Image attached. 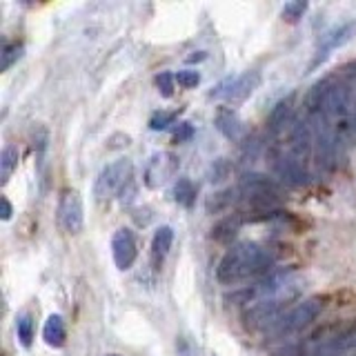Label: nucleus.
<instances>
[{
	"label": "nucleus",
	"mask_w": 356,
	"mask_h": 356,
	"mask_svg": "<svg viewBox=\"0 0 356 356\" xmlns=\"http://www.w3.org/2000/svg\"><path fill=\"white\" fill-rule=\"evenodd\" d=\"M272 267V254L259 243H238L225 252L216 267V278L222 285H236L248 278L267 274Z\"/></svg>",
	"instance_id": "f257e3e1"
},
{
	"label": "nucleus",
	"mask_w": 356,
	"mask_h": 356,
	"mask_svg": "<svg viewBox=\"0 0 356 356\" xmlns=\"http://www.w3.org/2000/svg\"><path fill=\"white\" fill-rule=\"evenodd\" d=\"M323 307H325L323 298H318V296L307 298V300L298 303L296 307L289 309L287 314H283L281 318H278L274 325L270 327V332L276 334V337H292V334H296L300 330H305L307 325H312V323L316 321V316L323 312Z\"/></svg>",
	"instance_id": "f03ea898"
},
{
	"label": "nucleus",
	"mask_w": 356,
	"mask_h": 356,
	"mask_svg": "<svg viewBox=\"0 0 356 356\" xmlns=\"http://www.w3.org/2000/svg\"><path fill=\"white\" fill-rule=\"evenodd\" d=\"M131 174H134V163L129 159H118L114 163H109L107 167H103V172L96 178L94 196L98 200H111L127 187V183L131 181Z\"/></svg>",
	"instance_id": "7ed1b4c3"
},
{
	"label": "nucleus",
	"mask_w": 356,
	"mask_h": 356,
	"mask_svg": "<svg viewBox=\"0 0 356 356\" xmlns=\"http://www.w3.org/2000/svg\"><path fill=\"white\" fill-rule=\"evenodd\" d=\"M236 192L254 207H270L281 196V185H278L276 178H270L265 174H245Z\"/></svg>",
	"instance_id": "20e7f679"
},
{
	"label": "nucleus",
	"mask_w": 356,
	"mask_h": 356,
	"mask_svg": "<svg viewBox=\"0 0 356 356\" xmlns=\"http://www.w3.org/2000/svg\"><path fill=\"white\" fill-rule=\"evenodd\" d=\"M354 36H356V20L341 22V25L332 27L330 31L323 33L321 40H318V47L314 51V60H312V65H309V72L325 63L334 51L341 49L343 44H348Z\"/></svg>",
	"instance_id": "39448f33"
},
{
	"label": "nucleus",
	"mask_w": 356,
	"mask_h": 356,
	"mask_svg": "<svg viewBox=\"0 0 356 356\" xmlns=\"http://www.w3.org/2000/svg\"><path fill=\"white\" fill-rule=\"evenodd\" d=\"M178 172V159L172 152H156L152 159L145 165L143 181L149 189L163 187L170 178H174Z\"/></svg>",
	"instance_id": "423d86ee"
},
{
	"label": "nucleus",
	"mask_w": 356,
	"mask_h": 356,
	"mask_svg": "<svg viewBox=\"0 0 356 356\" xmlns=\"http://www.w3.org/2000/svg\"><path fill=\"white\" fill-rule=\"evenodd\" d=\"M58 222L67 234H78L85 225L83 198L76 189H67L58 203Z\"/></svg>",
	"instance_id": "0eeeda50"
},
{
	"label": "nucleus",
	"mask_w": 356,
	"mask_h": 356,
	"mask_svg": "<svg viewBox=\"0 0 356 356\" xmlns=\"http://www.w3.org/2000/svg\"><path fill=\"white\" fill-rule=\"evenodd\" d=\"M111 254H114V263L118 270L125 272L134 265V261H136V256H138V245L131 229L120 227L114 232V236H111Z\"/></svg>",
	"instance_id": "6e6552de"
},
{
	"label": "nucleus",
	"mask_w": 356,
	"mask_h": 356,
	"mask_svg": "<svg viewBox=\"0 0 356 356\" xmlns=\"http://www.w3.org/2000/svg\"><path fill=\"white\" fill-rule=\"evenodd\" d=\"M356 354V323L352 327L339 332L337 337L321 343L312 356H352Z\"/></svg>",
	"instance_id": "1a4fd4ad"
},
{
	"label": "nucleus",
	"mask_w": 356,
	"mask_h": 356,
	"mask_svg": "<svg viewBox=\"0 0 356 356\" xmlns=\"http://www.w3.org/2000/svg\"><path fill=\"white\" fill-rule=\"evenodd\" d=\"M276 174L285 185H292V187H300L309 181L307 161L296 159L294 154H285L276 161Z\"/></svg>",
	"instance_id": "9d476101"
},
{
	"label": "nucleus",
	"mask_w": 356,
	"mask_h": 356,
	"mask_svg": "<svg viewBox=\"0 0 356 356\" xmlns=\"http://www.w3.org/2000/svg\"><path fill=\"white\" fill-rule=\"evenodd\" d=\"M261 85V74L259 72H245L236 78H229V87H227V94L225 100L232 105H238L243 100H248L254 89Z\"/></svg>",
	"instance_id": "9b49d317"
},
{
	"label": "nucleus",
	"mask_w": 356,
	"mask_h": 356,
	"mask_svg": "<svg viewBox=\"0 0 356 356\" xmlns=\"http://www.w3.org/2000/svg\"><path fill=\"white\" fill-rule=\"evenodd\" d=\"M216 127H218V131L222 134V136L229 138V140H241L243 134H245L243 120L238 118L236 111L227 109V107H222V109L216 111Z\"/></svg>",
	"instance_id": "f8f14e48"
},
{
	"label": "nucleus",
	"mask_w": 356,
	"mask_h": 356,
	"mask_svg": "<svg viewBox=\"0 0 356 356\" xmlns=\"http://www.w3.org/2000/svg\"><path fill=\"white\" fill-rule=\"evenodd\" d=\"M172 243H174V229L172 227L163 225V227L156 229L154 238H152V263H154V267L163 265L165 256L172 250Z\"/></svg>",
	"instance_id": "ddd939ff"
},
{
	"label": "nucleus",
	"mask_w": 356,
	"mask_h": 356,
	"mask_svg": "<svg viewBox=\"0 0 356 356\" xmlns=\"http://www.w3.org/2000/svg\"><path fill=\"white\" fill-rule=\"evenodd\" d=\"M42 339L49 348H63L67 339V327L60 314H51L42 325Z\"/></svg>",
	"instance_id": "4468645a"
},
{
	"label": "nucleus",
	"mask_w": 356,
	"mask_h": 356,
	"mask_svg": "<svg viewBox=\"0 0 356 356\" xmlns=\"http://www.w3.org/2000/svg\"><path fill=\"white\" fill-rule=\"evenodd\" d=\"M294 105V98L287 96L283 100H278V103L274 105V109L270 111V116H267V127H270V131H278L283 129L289 120H292V107Z\"/></svg>",
	"instance_id": "2eb2a0df"
},
{
	"label": "nucleus",
	"mask_w": 356,
	"mask_h": 356,
	"mask_svg": "<svg viewBox=\"0 0 356 356\" xmlns=\"http://www.w3.org/2000/svg\"><path fill=\"white\" fill-rule=\"evenodd\" d=\"M18 159H20V152L16 145H5L3 154H0V183H7L14 170L18 167Z\"/></svg>",
	"instance_id": "dca6fc26"
},
{
	"label": "nucleus",
	"mask_w": 356,
	"mask_h": 356,
	"mask_svg": "<svg viewBox=\"0 0 356 356\" xmlns=\"http://www.w3.org/2000/svg\"><path fill=\"white\" fill-rule=\"evenodd\" d=\"M194 198H196V187H194V183L189 181V178H178L176 181V185H174V200L178 205H185V207H189L194 203Z\"/></svg>",
	"instance_id": "f3484780"
},
{
	"label": "nucleus",
	"mask_w": 356,
	"mask_h": 356,
	"mask_svg": "<svg viewBox=\"0 0 356 356\" xmlns=\"http://www.w3.org/2000/svg\"><path fill=\"white\" fill-rule=\"evenodd\" d=\"M238 227H241V216H227V218H222L214 229H211V236L220 243H225L238 232Z\"/></svg>",
	"instance_id": "a211bd4d"
},
{
	"label": "nucleus",
	"mask_w": 356,
	"mask_h": 356,
	"mask_svg": "<svg viewBox=\"0 0 356 356\" xmlns=\"http://www.w3.org/2000/svg\"><path fill=\"white\" fill-rule=\"evenodd\" d=\"M22 56V44L20 42H5L3 49H0V70L7 72L11 65H14Z\"/></svg>",
	"instance_id": "6ab92c4d"
},
{
	"label": "nucleus",
	"mask_w": 356,
	"mask_h": 356,
	"mask_svg": "<svg viewBox=\"0 0 356 356\" xmlns=\"http://www.w3.org/2000/svg\"><path fill=\"white\" fill-rule=\"evenodd\" d=\"M236 194L238 192H232V189H225V192L214 194L207 200V211H214V214H218V211H225L234 203V196H236Z\"/></svg>",
	"instance_id": "aec40b11"
},
{
	"label": "nucleus",
	"mask_w": 356,
	"mask_h": 356,
	"mask_svg": "<svg viewBox=\"0 0 356 356\" xmlns=\"http://www.w3.org/2000/svg\"><path fill=\"white\" fill-rule=\"evenodd\" d=\"M16 332H18L20 343L25 345V348H29L33 341V318L29 314H20L16 318Z\"/></svg>",
	"instance_id": "412c9836"
},
{
	"label": "nucleus",
	"mask_w": 356,
	"mask_h": 356,
	"mask_svg": "<svg viewBox=\"0 0 356 356\" xmlns=\"http://www.w3.org/2000/svg\"><path fill=\"white\" fill-rule=\"evenodd\" d=\"M309 9V5L305 0H289V3L283 5V18L289 22H296L305 16V11Z\"/></svg>",
	"instance_id": "4be33fe9"
},
{
	"label": "nucleus",
	"mask_w": 356,
	"mask_h": 356,
	"mask_svg": "<svg viewBox=\"0 0 356 356\" xmlns=\"http://www.w3.org/2000/svg\"><path fill=\"white\" fill-rule=\"evenodd\" d=\"M178 118V114L176 111H156V114L149 118V129H154V131H163V129H167L170 125H174V120Z\"/></svg>",
	"instance_id": "5701e85b"
},
{
	"label": "nucleus",
	"mask_w": 356,
	"mask_h": 356,
	"mask_svg": "<svg viewBox=\"0 0 356 356\" xmlns=\"http://www.w3.org/2000/svg\"><path fill=\"white\" fill-rule=\"evenodd\" d=\"M176 83L183 89H194L200 83V74L196 70H181L176 74Z\"/></svg>",
	"instance_id": "b1692460"
},
{
	"label": "nucleus",
	"mask_w": 356,
	"mask_h": 356,
	"mask_svg": "<svg viewBox=\"0 0 356 356\" xmlns=\"http://www.w3.org/2000/svg\"><path fill=\"white\" fill-rule=\"evenodd\" d=\"M174 83H176V76H172L170 72H163V74L156 76V85H159V92L165 98H170L174 94Z\"/></svg>",
	"instance_id": "393cba45"
},
{
	"label": "nucleus",
	"mask_w": 356,
	"mask_h": 356,
	"mask_svg": "<svg viewBox=\"0 0 356 356\" xmlns=\"http://www.w3.org/2000/svg\"><path fill=\"white\" fill-rule=\"evenodd\" d=\"M229 176V165H227V161H216L214 163V167H211V178L209 181L211 183H220V181H225V178Z\"/></svg>",
	"instance_id": "a878e982"
},
{
	"label": "nucleus",
	"mask_w": 356,
	"mask_h": 356,
	"mask_svg": "<svg viewBox=\"0 0 356 356\" xmlns=\"http://www.w3.org/2000/svg\"><path fill=\"white\" fill-rule=\"evenodd\" d=\"M194 136V129H192V125L189 122H181L176 129H174V140L176 143H185V140H189Z\"/></svg>",
	"instance_id": "bb28decb"
},
{
	"label": "nucleus",
	"mask_w": 356,
	"mask_h": 356,
	"mask_svg": "<svg viewBox=\"0 0 356 356\" xmlns=\"http://www.w3.org/2000/svg\"><path fill=\"white\" fill-rule=\"evenodd\" d=\"M11 214H14V209H11V203L3 196V198H0V218H3V220H9Z\"/></svg>",
	"instance_id": "cd10ccee"
},
{
	"label": "nucleus",
	"mask_w": 356,
	"mask_h": 356,
	"mask_svg": "<svg viewBox=\"0 0 356 356\" xmlns=\"http://www.w3.org/2000/svg\"><path fill=\"white\" fill-rule=\"evenodd\" d=\"M107 356H118V354H107Z\"/></svg>",
	"instance_id": "c85d7f7f"
}]
</instances>
